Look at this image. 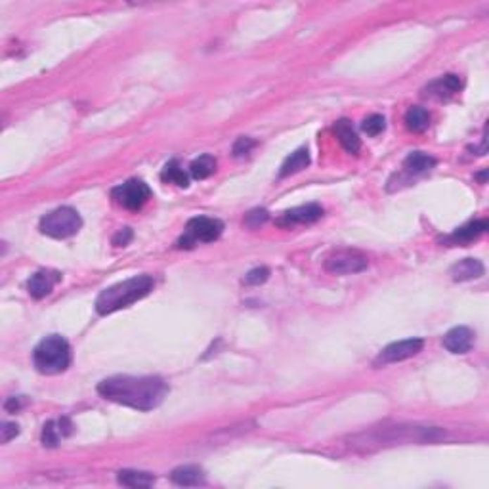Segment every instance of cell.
<instances>
[{"label": "cell", "mask_w": 489, "mask_h": 489, "mask_svg": "<svg viewBox=\"0 0 489 489\" xmlns=\"http://www.w3.org/2000/svg\"><path fill=\"white\" fill-rule=\"evenodd\" d=\"M98 394L109 402L121 403L138 411L159 407L167 398L168 386L161 376H109L98 384Z\"/></svg>", "instance_id": "6da1fadb"}, {"label": "cell", "mask_w": 489, "mask_h": 489, "mask_svg": "<svg viewBox=\"0 0 489 489\" xmlns=\"http://www.w3.org/2000/svg\"><path fill=\"white\" fill-rule=\"evenodd\" d=\"M153 287L155 281L151 275H136L127 281L117 283L113 287L101 291L100 296L96 298V312L100 315H108L117 310L128 308L144 296H148Z\"/></svg>", "instance_id": "7a4b0ae2"}, {"label": "cell", "mask_w": 489, "mask_h": 489, "mask_svg": "<svg viewBox=\"0 0 489 489\" xmlns=\"http://www.w3.org/2000/svg\"><path fill=\"white\" fill-rule=\"evenodd\" d=\"M34 367L42 375H58L69 367L71 348L61 335H50L39 342L33 352Z\"/></svg>", "instance_id": "3957f363"}, {"label": "cell", "mask_w": 489, "mask_h": 489, "mask_svg": "<svg viewBox=\"0 0 489 489\" xmlns=\"http://www.w3.org/2000/svg\"><path fill=\"white\" fill-rule=\"evenodd\" d=\"M82 226L81 215L71 207H60L50 210L48 215L41 218L39 228L48 237L54 239H68L71 235H75Z\"/></svg>", "instance_id": "277c9868"}, {"label": "cell", "mask_w": 489, "mask_h": 489, "mask_svg": "<svg viewBox=\"0 0 489 489\" xmlns=\"http://www.w3.org/2000/svg\"><path fill=\"white\" fill-rule=\"evenodd\" d=\"M224 231V224L216 218L195 216L188 222L186 231L178 239V248H193L197 243L216 241Z\"/></svg>", "instance_id": "5b68a950"}, {"label": "cell", "mask_w": 489, "mask_h": 489, "mask_svg": "<svg viewBox=\"0 0 489 489\" xmlns=\"http://www.w3.org/2000/svg\"><path fill=\"white\" fill-rule=\"evenodd\" d=\"M111 197L117 205H121L128 210H138L148 203V199L151 197V189L146 182L128 180L111 189Z\"/></svg>", "instance_id": "8992f818"}, {"label": "cell", "mask_w": 489, "mask_h": 489, "mask_svg": "<svg viewBox=\"0 0 489 489\" xmlns=\"http://www.w3.org/2000/svg\"><path fill=\"white\" fill-rule=\"evenodd\" d=\"M369 266L367 256L362 255L360 250H336L331 256H327V260L323 264V268L327 269L329 274L335 275H346V274H357Z\"/></svg>", "instance_id": "52a82bcc"}, {"label": "cell", "mask_w": 489, "mask_h": 489, "mask_svg": "<svg viewBox=\"0 0 489 489\" xmlns=\"http://www.w3.org/2000/svg\"><path fill=\"white\" fill-rule=\"evenodd\" d=\"M422 346H424V341H422V338H407V341L388 344V346L379 354V357L375 360V365H386V363L409 360V357L419 354L422 350Z\"/></svg>", "instance_id": "ba28073f"}, {"label": "cell", "mask_w": 489, "mask_h": 489, "mask_svg": "<svg viewBox=\"0 0 489 489\" xmlns=\"http://www.w3.org/2000/svg\"><path fill=\"white\" fill-rule=\"evenodd\" d=\"M61 281L60 272H54V269H41L34 275H31V279L27 281V293L37 300H41L44 296H48L52 293V288Z\"/></svg>", "instance_id": "9c48e42d"}, {"label": "cell", "mask_w": 489, "mask_h": 489, "mask_svg": "<svg viewBox=\"0 0 489 489\" xmlns=\"http://www.w3.org/2000/svg\"><path fill=\"white\" fill-rule=\"evenodd\" d=\"M323 216V208L319 205H304V207L291 208L287 212H283L281 218H277V226L281 228H293L296 224H312L319 220Z\"/></svg>", "instance_id": "30bf717a"}, {"label": "cell", "mask_w": 489, "mask_h": 489, "mask_svg": "<svg viewBox=\"0 0 489 489\" xmlns=\"http://www.w3.org/2000/svg\"><path fill=\"white\" fill-rule=\"evenodd\" d=\"M474 344V333L469 327H455L443 336V346L451 354H466Z\"/></svg>", "instance_id": "8fae6325"}, {"label": "cell", "mask_w": 489, "mask_h": 489, "mask_svg": "<svg viewBox=\"0 0 489 489\" xmlns=\"http://www.w3.org/2000/svg\"><path fill=\"white\" fill-rule=\"evenodd\" d=\"M485 229H488V220H472L461 226L459 229H455L443 241L449 243V245H466V243H472L480 235L485 234Z\"/></svg>", "instance_id": "7c38bea8"}, {"label": "cell", "mask_w": 489, "mask_h": 489, "mask_svg": "<svg viewBox=\"0 0 489 489\" xmlns=\"http://www.w3.org/2000/svg\"><path fill=\"white\" fill-rule=\"evenodd\" d=\"M71 432H73V424H71L68 417H63L60 421H48L42 426V445L44 447H56L61 438H65Z\"/></svg>", "instance_id": "4fadbf2b"}, {"label": "cell", "mask_w": 489, "mask_h": 489, "mask_svg": "<svg viewBox=\"0 0 489 489\" xmlns=\"http://www.w3.org/2000/svg\"><path fill=\"white\" fill-rule=\"evenodd\" d=\"M449 274L453 277V281H472V279L482 277L485 274V268L478 258H464V260L457 262Z\"/></svg>", "instance_id": "5bb4252c"}, {"label": "cell", "mask_w": 489, "mask_h": 489, "mask_svg": "<svg viewBox=\"0 0 489 489\" xmlns=\"http://www.w3.org/2000/svg\"><path fill=\"white\" fill-rule=\"evenodd\" d=\"M170 480L176 485H182V488H193V485H203L207 482L205 472L199 466H193V464H186V466L174 469L172 474H170Z\"/></svg>", "instance_id": "9a60e30c"}, {"label": "cell", "mask_w": 489, "mask_h": 489, "mask_svg": "<svg viewBox=\"0 0 489 489\" xmlns=\"http://www.w3.org/2000/svg\"><path fill=\"white\" fill-rule=\"evenodd\" d=\"M333 130H335L336 138H338V141L342 144V148L346 149L348 153H357V151H360V148H362V141H360V136H357V132H355L354 127H352V122H350L348 119H341V121H336Z\"/></svg>", "instance_id": "2e32d148"}, {"label": "cell", "mask_w": 489, "mask_h": 489, "mask_svg": "<svg viewBox=\"0 0 489 489\" xmlns=\"http://www.w3.org/2000/svg\"><path fill=\"white\" fill-rule=\"evenodd\" d=\"M461 87H462L461 77H457V75H445V77H442L440 81L432 82V84L426 88V92H428L430 96H438V98H449V96H453L455 92H459Z\"/></svg>", "instance_id": "e0dca14e"}, {"label": "cell", "mask_w": 489, "mask_h": 489, "mask_svg": "<svg viewBox=\"0 0 489 489\" xmlns=\"http://www.w3.org/2000/svg\"><path fill=\"white\" fill-rule=\"evenodd\" d=\"M436 159L432 155L422 153V151H413L407 155V159L403 161V168L407 170L409 174H424L436 167Z\"/></svg>", "instance_id": "ac0fdd59"}, {"label": "cell", "mask_w": 489, "mask_h": 489, "mask_svg": "<svg viewBox=\"0 0 489 489\" xmlns=\"http://www.w3.org/2000/svg\"><path fill=\"white\" fill-rule=\"evenodd\" d=\"M310 165V153L306 148H300L296 149L295 153H291V157H287L285 159V163L281 165V170H279V176L281 178H285V176H291V174H296V172H300V170H304V168Z\"/></svg>", "instance_id": "d6986e66"}, {"label": "cell", "mask_w": 489, "mask_h": 489, "mask_svg": "<svg viewBox=\"0 0 489 489\" xmlns=\"http://www.w3.org/2000/svg\"><path fill=\"white\" fill-rule=\"evenodd\" d=\"M117 480L127 488H149L155 483V476L149 472H140V470H121Z\"/></svg>", "instance_id": "ffe728a7"}, {"label": "cell", "mask_w": 489, "mask_h": 489, "mask_svg": "<svg viewBox=\"0 0 489 489\" xmlns=\"http://www.w3.org/2000/svg\"><path fill=\"white\" fill-rule=\"evenodd\" d=\"M405 127L411 132H424L430 127V113L421 106H413L405 113Z\"/></svg>", "instance_id": "44dd1931"}, {"label": "cell", "mask_w": 489, "mask_h": 489, "mask_svg": "<svg viewBox=\"0 0 489 489\" xmlns=\"http://www.w3.org/2000/svg\"><path fill=\"white\" fill-rule=\"evenodd\" d=\"M161 178L163 182L176 184V186H180V188H188L189 186L188 174L184 172V168L180 167V163L176 161V159H172V161H168L167 165H165V168H163V172H161Z\"/></svg>", "instance_id": "7402d4cb"}, {"label": "cell", "mask_w": 489, "mask_h": 489, "mask_svg": "<svg viewBox=\"0 0 489 489\" xmlns=\"http://www.w3.org/2000/svg\"><path fill=\"white\" fill-rule=\"evenodd\" d=\"M216 170V159L212 155H201L199 159H195L189 165V174L193 176L195 180H205L210 174H215Z\"/></svg>", "instance_id": "603a6c76"}, {"label": "cell", "mask_w": 489, "mask_h": 489, "mask_svg": "<svg viewBox=\"0 0 489 489\" xmlns=\"http://www.w3.org/2000/svg\"><path fill=\"white\" fill-rule=\"evenodd\" d=\"M386 128V121L382 115H369L367 119L362 122V130L367 136H379Z\"/></svg>", "instance_id": "cb8c5ba5"}, {"label": "cell", "mask_w": 489, "mask_h": 489, "mask_svg": "<svg viewBox=\"0 0 489 489\" xmlns=\"http://www.w3.org/2000/svg\"><path fill=\"white\" fill-rule=\"evenodd\" d=\"M269 218L268 210L266 208H255V210H250L247 216H245V226H248V228H260L262 224H266Z\"/></svg>", "instance_id": "d4e9b609"}, {"label": "cell", "mask_w": 489, "mask_h": 489, "mask_svg": "<svg viewBox=\"0 0 489 489\" xmlns=\"http://www.w3.org/2000/svg\"><path fill=\"white\" fill-rule=\"evenodd\" d=\"M269 277V269L268 268H255L250 269L245 277H243V283L245 285H260V283H266Z\"/></svg>", "instance_id": "484cf974"}, {"label": "cell", "mask_w": 489, "mask_h": 489, "mask_svg": "<svg viewBox=\"0 0 489 489\" xmlns=\"http://www.w3.org/2000/svg\"><path fill=\"white\" fill-rule=\"evenodd\" d=\"M256 141L253 138H247V136H241L237 138V141L234 144V155L235 157H243V155L250 153V149L255 148Z\"/></svg>", "instance_id": "4316f807"}, {"label": "cell", "mask_w": 489, "mask_h": 489, "mask_svg": "<svg viewBox=\"0 0 489 489\" xmlns=\"http://www.w3.org/2000/svg\"><path fill=\"white\" fill-rule=\"evenodd\" d=\"M0 430H2V443H8L12 438L20 434V426L15 422H4Z\"/></svg>", "instance_id": "83f0119b"}, {"label": "cell", "mask_w": 489, "mask_h": 489, "mask_svg": "<svg viewBox=\"0 0 489 489\" xmlns=\"http://www.w3.org/2000/svg\"><path fill=\"white\" fill-rule=\"evenodd\" d=\"M132 229L130 228H122L119 234L113 237V245L115 247H127L128 243L132 241Z\"/></svg>", "instance_id": "f1b7e54d"}, {"label": "cell", "mask_w": 489, "mask_h": 489, "mask_svg": "<svg viewBox=\"0 0 489 489\" xmlns=\"http://www.w3.org/2000/svg\"><path fill=\"white\" fill-rule=\"evenodd\" d=\"M20 407H21V398H10V400L4 403V409H6L8 413H15Z\"/></svg>", "instance_id": "f546056e"}]
</instances>
